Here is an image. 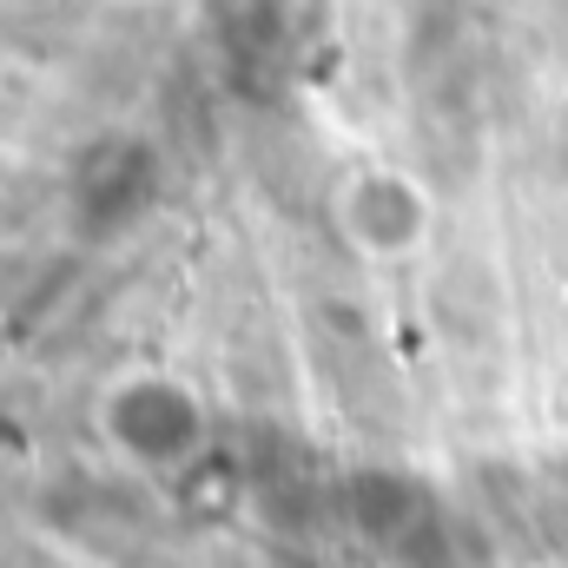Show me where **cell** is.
<instances>
[{
    "label": "cell",
    "instance_id": "obj_1",
    "mask_svg": "<svg viewBox=\"0 0 568 568\" xmlns=\"http://www.w3.org/2000/svg\"><path fill=\"white\" fill-rule=\"evenodd\" d=\"M331 219L337 232L364 252V258H410L429 239V192L404 172V165H384V159H364L337 179L331 192Z\"/></svg>",
    "mask_w": 568,
    "mask_h": 568
},
{
    "label": "cell",
    "instance_id": "obj_2",
    "mask_svg": "<svg viewBox=\"0 0 568 568\" xmlns=\"http://www.w3.org/2000/svg\"><path fill=\"white\" fill-rule=\"evenodd\" d=\"M100 424L113 436V449L140 469H172L185 463L199 443H205V417H199V397L179 384V377H159V371H140L126 384H113Z\"/></svg>",
    "mask_w": 568,
    "mask_h": 568
},
{
    "label": "cell",
    "instance_id": "obj_3",
    "mask_svg": "<svg viewBox=\"0 0 568 568\" xmlns=\"http://www.w3.org/2000/svg\"><path fill=\"white\" fill-rule=\"evenodd\" d=\"M523 7H568V0H523Z\"/></svg>",
    "mask_w": 568,
    "mask_h": 568
}]
</instances>
